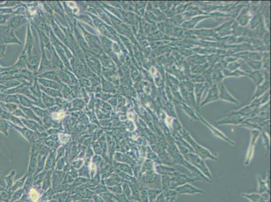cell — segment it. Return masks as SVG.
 Segmentation results:
<instances>
[{
	"mask_svg": "<svg viewBox=\"0 0 271 202\" xmlns=\"http://www.w3.org/2000/svg\"><path fill=\"white\" fill-rule=\"evenodd\" d=\"M10 43H16L20 45L21 43L14 33V30L9 29L4 33L0 34V45L10 44Z\"/></svg>",
	"mask_w": 271,
	"mask_h": 202,
	"instance_id": "obj_1",
	"label": "cell"
},
{
	"mask_svg": "<svg viewBox=\"0 0 271 202\" xmlns=\"http://www.w3.org/2000/svg\"><path fill=\"white\" fill-rule=\"evenodd\" d=\"M27 22V18L24 16L18 15V16H13L12 18L9 20V21L7 23V26L10 29L14 30V29L20 27L22 25L24 24L25 23Z\"/></svg>",
	"mask_w": 271,
	"mask_h": 202,
	"instance_id": "obj_2",
	"label": "cell"
},
{
	"mask_svg": "<svg viewBox=\"0 0 271 202\" xmlns=\"http://www.w3.org/2000/svg\"><path fill=\"white\" fill-rule=\"evenodd\" d=\"M176 192L178 194H196V193H204L202 190L197 189L196 187L190 185V184H186V185H181L180 187L175 188Z\"/></svg>",
	"mask_w": 271,
	"mask_h": 202,
	"instance_id": "obj_3",
	"label": "cell"
},
{
	"mask_svg": "<svg viewBox=\"0 0 271 202\" xmlns=\"http://www.w3.org/2000/svg\"><path fill=\"white\" fill-rule=\"evenodd\" d=\"M196 179H190L186 175H183L181 174V173L179 172H175L173 173V178L171 179V181H173V183H175V187L177 186H181L183 184H185L186 183H188L190 181H195Z\"/></svg>",
	"mask_w": 271,
	"mask_h": 202,
	"instance_id": "obj_4",
	"label": "cell"
},
{
	"mask_svg": "<svg viewBox=\"0 0 271 202\" xmlns=\"http://www.w3.org/2000/svg\"><path fill=\"white\" fill-rule=\"evenodd\" d=\"M189 158H190V159H191V161L194 162V164L196 165L198 168H200V170L204 173V174H206L207 176H211V174H210V172H209V171H208V168L204 164V162L202 160V159H200V158H198L196 156H194V155H192V154L189 155Z\"/></svg>",
	"mask_w": 271,
	"mask_h": 202,
	"instance_id": "obj_5",
	"label": "cell"
},
{
	"mask_svg": "<svg viewBox=\"0 0 271 202\" xmlns=\"http://www.w3.org/2000/svg\"><path fill=\"white\" fill-rule=\"evenodd\" d=\"M38 81L45 88L55 90H60L61 88V84H60L59 82H56L55 81L46 80V79H39Z\"/></svg>",
	"mask_w": 271,
	"mask_h": 202,
	"instance_id": "obj_6",
	"label": "cell"
},
{
	"mask_svg": "<svg viewBox=\"0 0 271 202\" xmlns=\"http://www.w3.org/2000/svg\"><path fill=\"white\" fill-rule=\"evenodd\" d=\"M32 37L31 32L30 28H28V32H27V41L26 45H25L24 49L23 51L27 53V57H28L31 55V53L32 52ZM27 57V58H28Z\"/></svg>",
	"mask_w": 271,
	"mask_h": 202,
	"instance_id": "obj_7",
	"label": "cell"
},
{
	"mask_svg": "<svg viewBox=\"0 0 271 202\" xmlns=\"http://www.w3.org/2000/svg\"><path fill=\"white\" fill-rule=\"evenodd\" d=\"M20 108L24 112V115H26V117L31 119H34L36 120L37 121H39V123H41L40 119L39 118L35 115V113L33 112V111H32V109H29V108H26V107H23L22 106H20Z\"/></svg>",
	"mask_w": 271,
	"mask_h": 202,
	"instance_id": "obj_8",
	"label": "cell"
},
{
	"mask_svg": "<svg viewBox=\"0 0 271 202\" xmlns=\"http://www.w3.org/2000/svg\"><path fill=\"white\" fill-rule=\"evenodd\" d=\"M18 96L19 104H21L20 106L26 108H30L32 106V101H31V99H28L27 96L23 95H18Z\"/></svg>",
	"mask_w": 271,
	"mask_h": 202,
	"instance_id": "obj_9",
	"label": "cell"
},
{
	"mask_svg": "<svg viewBox=\"0 0 271 202\" xmlns=\"http://www.w3.org/2000/svg\"><path fill=\"white\" fill-rule=\"evenodd\" d=\"M41 77L45 78H47L49 79V80H51L52 81H57L58 82H60V77H58L57 75V74L55 71H49L47 72H45L44 74H43Z\"/></svg>",
	"mask_w": 271,
	"mask_h": 202,
	"instance_id": "obj_10",
	"label": "cell"
},
{
	"mask_svg": "<svg viewBox=\"0 0 271 202\" xmlns=\"http://www.w3.org/2000/svg\"><path fill=\"white\" fill-rule=\"evenodd\" d=\"M41 96L43 99V103L45 107H51L53 106L54 99L51 97L47 96L45 93H41Z\"/></svg>",
	"mask_w": 271,
	"mask_h": 202,
	"instance_id": "obj_11",
	"label": "cell"
},
{
	"mask_svg": "<svg viewBox=\"0 0 271 202\" xmlns=\"http://www.w3.org/2000/svg\"><path fill=\"white\" fill-rule=\"evenodd\" d=\"M41 88L44 91L47 96H53V97H56V96H61V92L58 91V90H55V89H51V88H45V87H41Z\"/></svg>",
	"mask_w": 271,
	"mask_h": 202,
	"instance_id": "obj_12",
	"label": "cell"
},
{
	"mask_svg": "<svg viewBox=\"0 0 271 202\" xmlns=\"http://www.w3.org/2000/svg\"><path fill=\"white\" fill-rule=\"evenodd\" d=\"M0 104H2V106L3 107V109H4L3 110L8 112L10 113H13L18 108L17 104L14 103H6V104L0 103Z\"/></svg>",
	"mask_w": 271,
	"mask_h": 202,
	"instance_id": "obj_13",
	"label": "cell"
},
{
	"mask_svg": "<svg viewBox=\"0 0 271 202\" xmlns=\"http://www.w3.org/2000/svg\"><path fill=\"white\" fill-rule=\"evenodd\" d=\"M4 101H6V103H14V104H19V99H18V96L15 95H8L5 97Z\"/></svg>",
	"mask_w": 271,
	"mask_h": 202,
	"instance_id": "obj_14",
	"label": "cell"
},
{
	"mask_svg": "<svg viewBox=\"0 0 271 202\" xmlns=\"http://www.w3.org/2000/svg\"><path fill=\"white\" fill-rule=\"evenodd\" d=\"M32 109L33 110V112L35 113V115L38 117H45L46 116V111L41 109L40 107H35L34 106L31 107Z\"/></svg>",
	"mask_w": 271,
	"mask_h": 202,
	"instance_id": "obj_15",
	"label": "cell"
},
{
	"mask_svg": "<svg viewBox=\"0 0 271 202\" xmlns=\"http://www.w3.org/2000/svg\"><path fill=\"white\" fill-rule=\"evenodd\" d=\"M12 16L11 14H0V25H4L8 23Z\"/></svg>",
	"mask_w": 271,
	"mask_h": 202,
	"instance_id": "obj_16",
	"label": "cell"
},
{
	"mask_svg": "<svg viewBox=\"0 0 271 202\" xmlns=\"http://www.w3.org/2000/svg\"><path fill=\"white\" fill-rule=\"evenodd\" d=\"M9 128V124L6 120H0V131L4 133H7L8 129Z\"/></svg>",
	"mask_w": 271,
	"mask_h": 202,
	"instance_id": "obj_17",
	"label": "cell"
},
{
	"mask_svg": "<svg viewBox=\"0 0 271 202\" xmlns=\"http://www.w3.org/2000/svg\"><path fill=\"white\" fill-rule=\"evenodd\" d=\"M244 196H245V197L248 198L249 200H250L252 202H258V200L261 198V196L259 194H244Z\"/></svg>",
	"mask_w": 271,
	"mask_h": 202,
	"instance_id": "obj_18",
	"label": "cell"
},
{
	"mask_svg": "<svg viewBox=\"0 0 271 202\" xmlns=\"http://www.w3.org/2000/svg\"><path fill=\"white\" fill-rule=\"evenodd\" d=\"M170 182L171 179L169 177V176H162V186H163L164 189H167Z\"/></svg>",
	"mask_w": 271,
	"mask_h": 202,
	"instance_id": "obj_19",
	"label": "cell"
},
{
	"mask_svg": "<svg viewBox=\"0 0 271 202\" xmlns=\"http://www.w3.org/2000/svg\"><path fill=\"white\" fill-rule=\"evenodd\" d=\"M30 196H31V200L33 201L34 202H37V200H39V194L37 193V191H36L34 189H32L31 190Z\"/></svg>",
	"mask_w": 271,
	"mask_h": 202,
	"instance_id": "obj_20",
	"label": "cell"
},
{
	"mask_svg": "<svg viewBox=\"0 0 271 202\" xmlns=\"http://www.w3.org/2000/svg\"><path fill=\"white\" fill-rule=\"evenodd\" d=\"M258 181L260 183V187H259L260 193L265 192V191L266 190V187L265 185V183L262 181V180L261 179H258Z\"/></svg>",
	"mask_w": 271,
	"mask_h": 202,
	"instance_id": "obj_21",
	"label": "cell"
},
{
	"mask_svg": "<svg viewBox=\"0 0 271 202\" xmlns=\"http://www.w3.org/2000/svg\"><path fill=\"white\" fill-rule=\"evenodd\" d=\"M12 115H14V116H16L17 117H23V118H26V115H24V112L23 111H21L20 109H16L12 113Z\"/></svg>",
	"mask_w": 271,
	"mask_h": 202,
	"instance_id": "obj_22",
	"label": "cell"
},
{
	"mask_svg": "<svg viewBox=\"0 0 271 202\" xmlns=\"http://www.w3.org/2000/svg\"><path fill=\"white\" fill-rule=\"evenodd\" d=\"M10 120L12 121V123H14L16 124V123H17L18 125H20L23 126V123H22L21 120L19 119L17 117H16V116H14V115H12V116H11V117H10Z\"/></svg>",
	"mask_w": 271,
	"mask_h": 202,
	"instance_id": "obj_23",
	"label": "cell"
},
{
	"mask_svg": "<svg viewBox=\"0 0 271 202\" xmlns=\"http://www.w3.org/2000/svg\"><path fill=\"white\" fill-rule=\"evenodd\" d=\"M6 50V45H0V58L4 57Z\"/></svg>",
	"mask_w": 271,
	"mask_h": 202,
	"instance_id": "obj_24",
	"label": "cell"
},
{
	"mask_svg": "<svg viewBox=\"0 0 271 202\" xmlns=\"http://www.w3.org/2000/svg\"><path fill=\"white\" fill-rule=\"evenodd\" d=\"M155 202H165V196L164 194L162 193L159 196H158V199L156 200Z\"/></svg>",
	"mask_w": 271,
	"mask_h": 202,
	"instance_id": "obj_25",
	"label": "cell"
},
{
	"mask_svg": "<svg viewBox=\"0 0 271 202\" xmlns=\"http://www.w3.org/2000/svg\"><path fill=\"white\" fill-rule=\"evenodd\" d=\"M169 202H171V201H169Z\"/></svg>",
	"mask_w": 271,
	"mask_h": 202,
	"instance_id": "obj_26",
	"label": "cell"
}]
</instances>
